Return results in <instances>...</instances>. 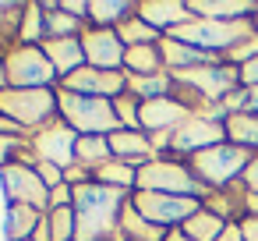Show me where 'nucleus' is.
Segmentation results:
<instances>
[{
    "instance_id": "1",
    "label": "nucleus",
    "mask_w": 258,
    "mask_h": 241,
    "mask_svg": "<svg viewBox=\"0 0 258 241\" xmlns=\"http://www.w3.org/2000/svg\"><path fill=\"white\" fill-rule=\"evenodd\" d=\"M127 191L106 188L99 181L78 184L75 188V241H110L120 234V213L127 206Z\"/></svg>"
},
{
    "instance_id": "2",
    "label": "nucleus",
    "mask_w": 258,
    "mask_h": 241,
    "mask_svg": "<svg viewBox=\"0 0 258 241\" xmlns=\"http://www.w3.org/2000/svg\"><path fill=\"white\" fill-rule=\"evenodd\" d=\"M170 39L177 43H187L195 50H205V54H216L223 57L226 50H233L237 43L244 39H254V18H240V22H212V18H195L173 32H166Z\"/></svg>"
},
{
    "instance_id": "3",
    "label": "nucleus",
    "mask_w": 258,
    "mask_h": 241,
    "mask_svg": "<svg viewBox=\"0 0 258 241\" xmlns=\"http://www.w3.org/2000/svg\"><path fill=\"white\" fill-rule=\"evenodd\" d=\"M57 103H60V117L78 135H113L124 128L113 100H96V96H78V92L57 89Z\"/></svg>"
},
{
    "instance_id": "4",
    "label": "nucleus",
    "mask_w": 258,
    "mask_h": 241,
    "mask_svg": "<svg viewBox=\"0 0 258 241\" xmlns=\"http://www.w3.org/2000/svg\"><path fill=\"white\" fill-rule=\"evenodd\" d=\"M135 191H163V195H184V199H202V202L209 195V188L177 156H156L152 163L138 167V188Z\"/></svg>"
},
{
    "instance_id": "5",
    "label": "nucleus",
    "mask_w": 258,
    "mask_h": 241,
    "mask_svg": "<svg viewBox=\"0 0 258 241\" xmlns=\"http://www.w3.org/2000/svg\"><path fill=\"white\" fill-rule=\"evenodd\" d=\"M0 114L11 117L15 124H22L32 135L60 117L57 89H4L0 92Z\"/></svg>"
},
{
    "instance_id": "6",
    "label": "nucleus",
    "mask_w": 258,
    "mask_h": 241,
    "mask_svg": "<svg viewBox=\"0 0 258 241\" xmlns=\"http://www.w3.org/2000/svg\"><path fill=\"white\" fill-rule=\"evenodd\" d=\"M247 163H251V153L247 149H240L233 142H223V146H212L205 153H195L187 167H191V174L209 191H216V188H230L247 170Z\"/></svg>"
},
{
    "instance_id": "7",
    "label": "nucleus",
    "mask_w": 258,
    "mask_h": 241,
    "mask_svg": "<svg viewBox=\"0 0 258 241\" xmlns=\"http://www.w3.org/2000/svg\"><path fill=\"white\" fill-rule=\"evenodd\" d=\"M4 68H8V85L11 89H57V82H60V75L53 71L43 46L18 43L4 57Z\"/></svg>"
},
{
    "instance_id": "8",
    "label": "nucleus",
    "mask_w": 258,
    "mask_h": 241,
    "mask_svg": "<svg viewBox=\"0 0 258 241\" xmlns=\"http://www.w3.org/2000/svg\"><path fill=\"white\" fill-rule=\"evenodd\" d=\"M131 206H135L145 220H152V223H159V227H166V230H177V227H184V223L202 209V199L163 195V191H131Z\"/></svg>"
},
{
    "instance_id": "9",
    "label": "nucleus",
    "mask_w": 258,
    "mask_h": 241,
    "mask_svg": "<svg viewBox=\"0 0 258 241\" xmlns=\"http://www.w3.org/2000/svg\"><path fill=\"white\" fill-rule=\"evenodd\" d=\"M173 82L195 89L205 103H219L226 100L233 89H240V68L233 64H202V68H187V71H170Z\"/></svg>"
},
{
    "instance_id": "10",
    "label": "nucleus",
    "mask_w": 258,
    "mask_h": 241,
    "mask_svg": "<svg viewBox=\"0 0 258 241\" xmlns=\"http://www.w3.org/2000/svg\"><path fill=\"white\" fill-rule=\"evenodd\" d=\"M75 142H78V131H75L64 117H57V121H50L46 128H39V131L29 135V146H32L36 163L43 160V163H53V167H60V170L75 167Z\"/></svg>"
},
{
    "instance_id": "11",
    "label": "nucleus",
    "mask_w": 258,
    "mask_h": 241,
    "mask_svg": "<svg viewBox=\"0 0 258 241\" xmlns=\"http://www.w3.org/2000/svg\"><path fill=\"white\" fill-rule=\"evenodd\" d=\"M0 184H4V199L8 206H36L46 213L50 206V188L43 184V177L36 174V167L29 163H11L0 170Z\"/></svg>"
},
{
    "instance_id": "12",
    "label": "nucleus",
    "mask_w": 258,
    "mask_h": 241,
    "mask_svg": "<svg viewBox=\"0 0 258 241\" xmlns=\"http://www.w3.org/2000/svg\"><path fill=\"white\" fill-rule=\"evenodd\" d=\"M57 89L78 92V96H96V100H117L127 92V71H103V68H78L75 75L60 78Z\"/></svg>"
},
{
    "instance_id": "13",
    "label": "nucleus",
    "mask_w": 258,
    "mask_h": 241,
    "mask_svg": "<svg viewBox=\"0 0 258 241\" xmlns=\"http://www.w3.org/2000/svg\"><path fill=\"white\" fill-rule=\"evenodd\" d=\"M226 142V124H219V121H209V117H187L177 131H173V138H170V156H195V153H205V149H212V146H223Z\"/></svg>"
},
{
    "instance_id": "14",
    "label": "nucleus",
    "mask_w": 258,
    "mask_h": 241,
    "mask_svg": "<svg viewBox=\"0 0 258 241\" xmlns=\"http://www.w3.org/2000/svg\"><path fill=\"white\" fill-rule=\"evenodd\" d=\"M82 50H85V64H89V68L124 71V54H127V46L120 43L117 29H96V25H89V29L82 32Z\"/></svg>"
},
{
    "instance_id": "15",
    "label": "nucleus",
    "mask_w": 258,
    "mask_h": 241,
    "mask_svg": "<svg viewBox=\"0 0 258 241\" xmlns=\"http://www.w3.org/2000/svg\"><path fill=\"white\" fill-rule=\"evenodd\" d=\"M187 117H195L184 103H177L173 96L163 100H149L142 103V131L145 135H159V131H177Z\"/></svg>"
},
{
    "instance_id": "16",
    "label": "nucleus",
    "mask_w": 258,
    "mask_h": 241,
    "mask_svg": "<svg viewBox=\"0 0 258 241\" xmlns=\"http://www.w3.org/2000/svg\"><path fill=\"white\" fill-rule=\"evenodd\" d=\"M138 18L149 22L163 36L187 25V22H195V15H191V8L184 0H138Z\"/></svg>"
},
{
    "instance_id": "17",
    "label": "nucleus",
    "mask_w": 258,
    "mask_h": 241,
    "mask_svg": "<svg viewBox=\"0 0 258 241\" xmlns=\"http://www.w3.org/2000/svg\"><path fill=\"white\" fill-rule=\"evenodd\" d=\"M106 138H110L113 160H124V163H131L135 170L156 160V149H152V142H149L145 131H127V128H120V131H113V135H106Z\"/></svg>"
},
{
    "instance_id": "18",
    "label": "nucleus",
    "mask_w": 258,
    "mask_h": 241,
    "mask_svg": "<svg viewBox=\"0 0 258 241\" xmlns=\"http://www.w3.org/2000/svg\"><path fill=\"white\" fill-rule=\"evenodd\" d=\"M85 29H89V22L71 18V15L60 8V0H43V36H46V39H78ZM46 39H43V43H46Z\"/></svg>"
},
{
    "instance_id": "19",
    "label": "nucleus",
    "mask_w": 258,
    "mask_h": 241,
    "mask_svg": "<svg viewBox=\"0 0 258 241\" xmlns=\"http://www.w3.org/2000/svg\"><path fill=\"white\" fill-rule=\"evenodd\" d=\"M195 18H212V22H240L247 15H258V4L244 0H187Z\"/></svg>"
},
{
    "instance_id": "20",
    "label": "nucleus",
    "mask_w": 258,
    "mask_h": 241,
    "mask_svg": "<svg viewBox=\"0 0 258 241\" xmlns=\"http://www.w3.org/2000/svg\"><path fill=\"white\" fill-rule=\"evenodd\" d=\"M43 54L50 57L53 71L60 78L75 75L78 68H85V50H82V36L78 39H46L43 43Z\"/></svg>"
},
{
    "instance_id": "21",
    "label": "nucleus",
    "mask_w": 258,
    "mask_h": 241,
    "mask_svg": "<svg viewBox=\"0 0 258 241\" xmlns=\"http://www.w3.org/2000/svg\"><path fill=\"white\" fill-rule=\"evenodd\" d=\"M135 15H138V0H92L89 4V25L96 29H120Z\"/></svg>"
},
{
    "instance_id": "22",
    "label": "nucleus",
    "mask_w": 258,
    "mask_h": 241,
    "mask_svg": "<svg viewBox=\"0 0 258 241\" xmlns=\"http://www.w3.org/2000/svg\"><path fill=\"white\" fill-rule=\"evenodd\" d=\"M43 209L36 206H8L4 213V241H32V234L43 223Z\"/></svg>"
},
{
    "instance_id": "23",
    "label": "nucleus",
    "mask_w": 258,
    "mask_h": 241,
    "mask_svg": "<svg viewBox=\"0 0 258 241\" xmlns=\"http://www.w3.org/2000/svg\"><path fill=\"white\" fill-rule=\"evenodd\" d=\"M166 234H170L166 227L145 220V216L131 206V199H127V206H124V213H120V237H124V241H166Z\"/></svg>"
},
{
    "instance_id": "24",
    "label": "nucleus",
    "mask_w": 258,
    "mask_h": 241,
    "mask_svg": "<svg viewBox=\"0 0 258 241\" xmlns=\"http://www.w3.org/2000/svg\"><path fill=\"white\" fill-rule=\"evenodd\" d=\"M113 160V149H110V138L106 135H78L75 142V163L85 167V170H99Z\"/></svg>"
},
{
    "instance_id": "25",
    "label": "nucleus",
    "mask_w": 258,
    "mask_h": 241,
    "mask_svg": "<svg viewBox=\"0 0 258 241\" xmlns=\"http://www.w3.org/2000/svg\"><path fill=\"white\" fill-rule=\"evenodd\" d=\"M124 71H127V75H163V71H166V64H163L159 43L127 46V54H124Z\"/></svg>"
},
{
    "instance_id": "26",
    "label": "nucleus",
    "mask_w": 258,
    "mask_h": 241,
    "mask_svg": "<svg viewBox=\"0 0 258 241\" xmlns=\"http://www.w3.org/2000/svg\"><path fill=\"white\" fill-rule=\"evenodd\" d=\"M127 92H135L142 103L149 100H163L173 92V75L163 71V75H127Z\"/></svg>"
},
{
    "instance_id": "27",
    "label": "nucleus",
    "mask_w": 258,
    "mask_h": 241,
    "mask_svg": "<svg viewBox=\"0 0 258 241\" xmlns=\"http://www.w3.org/2000/svg\"><path fill=\"white\" fill-rule=\"evenodd\" d=\"M180 230H184L191 241H219V234L226 230V220H223L219 213H212V209H205V206H202V209H198V213H195Z\"/></svg>"
},
{
    "instance_id": "28",
    "label": "nucleus",
    "mask_w": 258,
    "mask_h": 241,
    "mask_svg": "<svg viewBox=\"0 0 258 241\" xmlns=\"http://www.w3.org/2000/svg\"><path fill=\"white\" fill-rule=\"evenodd\" d=\"M226 142L240 149H258V114H230L226 117Z\"/></svg>"
},
{
    "instance_id": "29",
    "label": "nucleus",
    "mask_w": 258,
    "mask_h": 241,
    "mask_svg": "<svg viewBox=\"0 0 258 241\" xmlns=\"http://www.w3.org/2000/svg\"><path fill=\"white\" fill-rule=\"evenodd\" d=\"M96 181L106 184V188H117V191H127L131 195L138 188V170L131 163H124V160H110L106 167L96 170Z\"/></svg>"
},
{
    "instance_id": "30",
    "label": "nucleus",
    "mask_w": 258,
    "mask_h": 241,
    "mask_svg": "<svg viewBox=\"0 0 258 241\" xmlns=\"http://www.w3.org/2000/svg\"><path fill=\"white\" fill-rule=\"evenodd\" d=\"M43 4H25L22 22H18V43L25 46H43Z\"/></svg>"
},
{
    "instance_id": "31",
    "label": "nucleus",
    "mask_w": 258,
    "mask_h": 241,
    "mask_svg": "<svg viewBox=\"0 0 258 241\" xmlns=\"http://www.w3.org/2000/svg\"><path fill=\"white\" fill-rule=\"evenodd\" d=\"M117 36H120L124 46H145V43H159V39H163V32H156V29H152L149 22H142L138 15L127 18V22L117 29Z\"/></svg>"
},
{
    "instance_id": "32",
    "label": "nucleus",
    "mask_w": 258,
    "mask_h": 241,
    "mask_svg": "<svg viewBox=\"0 0 258 241\" xmlns=\"http://www.w3.org/2000/svg\"><path fill=\"white\" fill-rule=\"evenodd\" d=\"M46 230H50V241H75V230H78L75 206L71 209H46Z\"/></svg>"
},
{
    "instance_id": "33",
    "label": "nucleus",
    "mask_w": 258,
    "mask_h": 241,
    "mask_svg": "<svg viewBox=\"0 0 258 241\" xmlns=\"http://www.w3.org/2000/svg\"><path fill=\"white\" fill-rule=\"evenodd\" d=\"M113 107H117V117H120V124H124L127 131H142V100H138L135 92L117 96Z\"/></svg>"
},
{
    "instance_id": "34",
    "label": "nucleus",
    "mask_w": 258,
    "mask_h": 241,
    "mask_svg": "<svg viewBox=\"0 0 258 241\" xmlns=\"http://www.w3.org/2000/svg\"><path fill=\"white\" fill-rule=\"evenodd\" d=\"M36 174L43 177V184H46V188L64 184V170H60V167H53V163H43V160H39V163H36Z\"/></svg>"
},
{
    "instance_id": "35",
    "label": "nucleus",
    "mask_w": 258,
    "mask_h": 241,
    "mask_svg": "<svg viewBox=\"0 0 258 241\" xmlns=\"http://www.w3.org/2000/svg\"><path fill=\"white\" fill-rule=\"evenodd\" d=\"M60 8H64L71 18H82V22H89V4H85V0H60Z\"/></svg>"
},
{
    "instance_id": "36",
    "label": "nucleus",
    "mask_w": 258,
    "mask_h": 241,
    "mask_svg": "<svg viewBox=\"0 0 258 241\" xmlns=\"http://www.w3.org/2000/svg\"><path fill=\"white\" fill-rule=\"evenodd\" d=\"M240 85H244V89H254V85H258V57L240 68Z\"/></svg>"
},
{
    "instance_id": "37",
    "label": "nucleus",
    "mask_w": 258,
    "mask_h": 241,
    "mask_svg": "<svg viewBox=\"0 0 258 241\" xmlns=\"http://www.w3.org/2000/svg\"><path fill=\"white\" fill-rule=\"evenodd\" d=\"M240 181H244V188H247V191H254V195H258V156H251V163H247V170L240 174Z\"/></svg>"
},
{
    "instance_id": "38",
    "label": "nucleus",
    "mask_w": 258,
    "mask_h": 241,
    "mask_svg": "<svg viewBox=\"0 0 258 241\" xmlns=\"http://www.w3.org/2000/svg\"><path fill=\"white\" fill-rule=\"evenodd\" d=\"M237 223H240L244 241H258V216H244V220H237Z\"/></svg>"
},
{
    "instance_id": "39",
    "label": "nucleus",
    "mask_w": 258,
    "mask_h": 241,
    "mask_svg": "<svg viewBox=\"0 0 258 241\" xmlns=\"http://www.w3.org/2000/svg\"><path fill=\"white\" fill-rule=\"evenodd\" d=\"M219 241H244V234H240V223H237V220H230V223H226V230L219 234Z\"/></svg>"
},
{
    "instance_id": "40",
    "label": "nucleus",
    "mask_w": 258,
    "mask_h": 241,
    "mask_svg": "<svg viewBox=\"0 0 258 241\" xmlns=\"http://www.w3.org/2000/svg\"><path fill=\"white\" fill-rule=\"evenodd\" d=\"M247 114H258V85L247 89Z\"/></svg>"
},
{
    "instance_id": "41",
    "label": "nucleus",
    "mask_w": 258,
    "mask_h": 241,
    "mask_svg": "<svg viewBox=\"0 0 258 241\" xmlns=\"http://www.w3.org/2000/svg\"><path fill=\"white\" fill-rule=\"evenodd\" d=\"M166 241H191V237H187V234L177 227V230H170V234H166Z\"/></svg>"
},
{
    "instance_id": "42",
    "label": "nucleus",
    "mask_w": 258,
    "mask_h": 241,
    "mask_svg": "<svg viewBox=\"0 0 258 241\" xmlns=\"http://www.w3.org/2000/svg\"><path fill=\"white\" fill-rule=\"evenodd\" d=\"M4 89H11V85H8V68H4V61H0V92Z\"/></svg>"
},
{
    "instance_id": "43",
    "label": "nucleus",
    "mask_w": 258,
    "mask_h": 241,
    "mask_svg": "<svg viewBox=\"0 0 258 241\" xmlns=\"http://www.w3.org/2000/svg\"><path fill=\"white\" fill-rule=\"evenodd\" d=\"M11 11V4H0V15H8Z\"/></svg>"
},
{
    "instance_id": "44",
    "label": "nucleus",
    "mask_w": 258,
    "mask_h": 241,
    "mask_svg": "<svg viewBox=\"0 0 258 241\" xmlns=\"http://www.w3.org/2000/svg\"><path fill=\"white\" fill-rule=\"evenodd\" d=\"M254 32H258V15H254Z\"/></svg>"
},
{
    "instance_id": "45",
    "label": "nucleus",
    "mask_w": 258,
    "mask_h": 241,
    "mask_svg": "<svg viewBox=\"0 0 258 241\" xmlns=\"http://www.w3.org/2000/svg\"><path fill=\"white\" fill-rule=\"evenodd\" d=\"M110 241H124V237H120V234H117V237H110Z\"/></svg>"
}]
</instances>
